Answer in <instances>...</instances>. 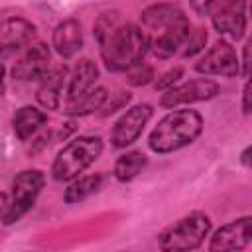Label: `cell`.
Wrapping results in <instances>:
<instances>
[{
  "mask_svg": "<svg viewBox=\"0 0 252 252\" xmlns=\"http://www.w3.org/2000/svg\"><path fill=\"white\" fill-rule=\"evenodd\" d=\"M100 59L110 73H126L144 63L148 55V33L136 24L118 22L100 39H96Z\"/></svg>",
  "mask_w": 252,
  "mask_h": 252,
  "instance_id": "1",
  "label": "cell"
},
{
  "mask_svg": "<svg viewBox=\"0 0 252 252\" xmlns=\"http://www.w3.org/2000/svg\"><path fill=\"white\" fill-rule=\"evenodd\" d=\"M205 120L199 110L193 108H173L167 112L148 136V148L154 154L165 156L191 146L203 132Z\"/></svg>",
  "mask_w": 252,
  "mask_h": 252,
  "instance_id": "2",
  "label": "cell"
},
{
  "mask_svg": "<svg viewBox=\"0 0 252 252\" xmlns=\"http://www.w3.org/2000/svg\"><path fill=\"white\" fill-rule=\"evenodd\" d=\"M102 148L104 144L100 136L73 138L57 152L51 165V177L61 183H71L100 158Z\"/></svg>",
  "mask_w": 252,
  "mask_h": 252,
  "instance_id": "3",
  "label": "cell"
},
{
  "mask_svg": "<svg viewBox=\"0 0 252 252\" xmlns=\"http://www.w3.org/2000/svg\"><path fill=\"white\" fill-rule=\"evenodd\" d=\"M211 226L209 215L193 211L159 232L158 248L159 252H193L211 234Z\"/></svg>",
  "mask_w": 252,
  "mask_h": 252,
  "instance_id": "4",
  "label": "cell"
},
{
  "mask_svg": "<svg viewBox=\"0 0 252 252\" xmlns=\"http://www.w3.org/2000/svg\"><path fill=\"white\" fill-rule=\"evenodd\" d=\"M43 185H45V175L41 169H22L20 173H16V177L12 179L10 201L2 217V224L10 226L18 222L35 205Z\"/></svg>",
  "mask_w": 252,
  "mask_h": 252,
  "instance_id": "5",
  "label": "cell"
},
{
  "mask_svg": "<svg viewBox=\"0 0 252 252\" xmlns=\"http://www.w3.org/2000/svg\"><path fill=\"white\" fill-rule=\"evenodd\" d=\"M220 93V85L213 79H189L185 83H179L165 91L159 96V106L161 108H179L185 104L201 102V100H211Z\"/></svg>",
  "mask_w": 252,
  "mask_h": 252,
  "instance_id": "6",
  "label": "cell"
},
{
  "mask_svg": "<svg viewBox=\"0 0 252 252\" xmlns=\"http://www.w3.org/2000/svg\"><path fill=\"white\" fill-rule=\"evenodd\" d=\"M195 71L201 75H207V77H211V75L228 77V79L236 77L240 73V61H238L236 49L226 39L215 41L203 53V57L195 63Z\"/></svg>",
  "mask_w": 252,
  "mask_h": 252,
  "instance_id": "7",
  "label": "cell"
},
{
  "mask_svg": "<svg viewBox=\"0 0 252 252\" xmlns=\"http://www.w3.org/2000/svg\"><path fill=\"white\" fill-rule=\"evenodd\" d=\"M154 110L150 104L146 102H140V104H134L130 106L112 126V132H110V146L116 148V150H122V148H128L132 146L144 132L146 124L150 122Z\"/></svg>",
  "mask_w": 252,
  "mask_h": 252,
  "instance_id": "8",
  "label": "cell"
},
{
  "mask_svg": "<svg viewBox=\"0 0 252 252\" xmlns=\"http://www.w3.org/2000/svg\"><path fill=\"white\" fill-rule=\"evenodd\" d=\"M37 35L35 24L22 16H10L0 20V57H12L26 51Z\"/></svg>",
  "mask_w": 252,
  "mask_h": 252,
  "instance_id": "9",
  "label": "cell"
},
{
  "mask_svg": "<svg viewBox=\"0 0 252 252\" xmlns=\"http://www.w3.org/2000/svg\"><path fill=\"white\" fill-rule=\"evenodd\" d=\"M252 217H238L219 226L209 238V252H240L250 244Z\"/></svg>",
  "mask_w": 252,
  "mask_h": 252,
  "instance_id": "10",
  "label": "cell"
},
{
  "mask_svg": "<svg viewBox=\"0 0 252 252\" xmlns=\"http://www.w3.org/2000/svg\"><path fill=\"white\" fill-rule=\"evenodd\" d=\"M246 8H248L246 2H234V0L215 2V8L211 12V24H213V28L220 35L238 41L244 35L246 24H248Z\"/></svg>",
  "mask_w": 252,
  "mask_h": 252,
  "instance_id": "11",
  "label": "cell"
},
{
  "mask_svg": "<svg viewBox=\"0 0 252 252\" xmlns=\"http://www.w3.org/2000/svg\"><path fill=\"white\" fill-rule=\"evenodd\" d=\"M191 30H193L191 28V22L185 16L179 22L167 26L161 32L148 33V53H152L158 59H169V57H173L185 45Z\"/></svg>",
  "mask_w": 252,
  "mask_h": 252,
  "instance_id": "12",
  "label": "cell"
},
{
  "mask_svg": "<svg viewBox=\"0 0 252 252\" xmlns=\"http://www.w3.org/2000/svg\"><path fill=\"white\" fill-rule=\"evenodd\" d=\"M51 69V51L47 43L33 41L12 67L16 81H41Z\"/></svg>",
  "mask_w": 252,
  "mask_h": 252,
  "instance_id": "13",
  "label": "cell"
},
{
  "mask_svg": "<svg viewBox=\"0 0 252 252\" xmlns=\"http://www.w3.org/2000/svg\"><path fill=\"white\" fill-rule=\"evenodd\" d=\"M83 26L77 18H65L61 20L53 33H51V45L55 53L63 59L75 57L83 49Z\"/></svg>",
  "mask_w": 252,
  "mask_h": 252,
  "instance_id": "14",
  "label": "cell"
},
{
  "mask_svg": "<svg viewBox=\"0 0 252 252\" xmlns=\"http://www.w3.org/2000/svg\"><path fill=\"white\" fill-rule=\"evenodd\" d=\"M67 75H69V69L65 65H59V67H51L47 71V75L39 81V89L35 93V98L43 110H59L61 89L65 85Z\"/></svg>",
  "mask_w": 252,
  "mask_h": 252,
  "instance_id": "15",
  "label": "cell"
},
{
  "mask_svg": "<svg viewBox=\"0 0 252 252\" xmlns=\"http://www.w3.org/2000/svg\"><path fill=\"white\" fill-rule=\"evenodd\" d=\"M181 18H185V12L177 6V4H169V2H158V4H150L142 10L140 14V22L146 30H150L152 33L165 30L167 26L179 22ZM148 33V32H146Z\"/></svg>",
  "mask_w": 252,
  "mask_h": 252,
  "instance_id": "16",
  "label": "cell"
},
{
  "mask_svg": "<svg viewBox=\"0 0 252 252\" xmlns=\"http://www.w3.org/2000/svg\"><path fill=\"white\" fill-rule=\"evenodd\" d=\"M96 79H98V67H96V63L91 61V59H87V57L81 59L75 65V69L71 71V75H69V87H67V100H65V104L81 98L87 93H91L94 89Z\"/></svg>",
  "mask_w": 252,
  "mask_h": 252,
  "instance_id": "17",
  "label": "cell"
},
{
  "mask_svg": "<svg viewBox=\"0 0 252 252\" xmlns=\"http://www.w3.org/2000/svg\"><path fill=\"white\" fill-rule=\"evenodd\" d=\"M45 124H47V112L37 106H32V104L20 106L12 116V130L18 136V140H22V142L30 140Z\"/></svg>",
  "mask_w": 252,
  "mask_h": 252,
  "instance_id": "18",
  "label": "cell"
},
{
  "mask_svg": "<svg viewBox=\"0 0 252 252\" xmlns=\"http://www.w3.org/2000/svg\"><path fill=\"white\" fill-rule=\"evenodd\" d=\"M146 165H148L146 154L140 150H130V152L118 156V159L114 161V167H112V175L120 183H130L144 171Z\"/></svg>",
  "mask_w": 252,
  "mask_h": 252,
  "instance_id": "19",
  "label": "cell"
},
{
  "mask_svg": "<svg viewBox=\"0 0 252 252\" xmlns=\"http://www.w3.org/2000/svg\"><path fill=\"white\" fill-rule=\"evenodd\" d=\"M102 185V173H89V175H81L77 179H73L65 193H63V201L67 205H77L85 199H89L91 195H94Z\"/></svg>",
  "mask_w": 252,
  "mask_h": 252,
  "instance_id": "20",
  "label": "cell"
},
{
  "mask_svg": "<svg viewBox=\"0 0 252 252\" xmlns=\"http://www.w3.org/2000/svg\"><path fill=\"white\" fill-rule=\"evenodd\" d=\"M106 96H108V91H106L104 87H94L91 93L83 94L81 98H77V100H73V102H67L65 108H63V112H65L67 116H71V118L93 114V112H96V110L102 108Z\"/></svg>",
  "mask_w": 252,
  "mask_h": 252,
  "instance_id": "21",
  "label": "cell"
},
{
  "mask_svg": "<svg viewBox=\"0 0 252 252\" xmlns=\"http://www.w3.org/2000/svg\"><path fill=\"white\" fill-rule=\"evenodd\" d=\"M154 79H156L154 67L148 65V63H140V65L132 67L130 71H126V81H128V85H132V87L150 85V83H154Z\"/></svg>",
  "mask_w": 252,
  "mask_h": 252,
  "instance_id": "22",
  "label": "cell"
},
{
  "mask_svg": "<svg viewBox=\"0 0 252 252\" xmlns=\"http://www.w3.org/2000/svg\"><path fill=\"white\" fill-rule=\"evenodd\" d=\"M205 45H207V30L205 28H195L189 33V37H187V41L183 45L181 55L183 57H193V55L201 53L205 49Z\"/></svg>",
  "mask_w": 252,
  "mask_h": 252,
  "instance_id": "23",
  "label": "cell"
},
{
  "mask_svg": "<svg viewBox=\"0 0 252 252\" xmlns=\"http://www.w3.org/2000/svg\"><path fill=\"white\" fill-rule=\"evenodd\" d=\"M183 73H185V69L181 67V65H177V67H171L169 71H165L163 75H159L156 81H154V89L156 91H169L171 87H175L177 83H179V79L183 77Z\"/></svg>",
  "mask_w": 252,
  "mask_h": 252,
  "instance_id": "24",
  "label": "cell"
},
{
  "mask_svg": "<svg viewBox=\"0 0 252 252\" xmlns=\"http://www.w3.org/2000/svg\"><path fill=\"white\" fill-rule=\"evenodd\" d=\"M130 98H132V94L128 93V91H118V93H112V94H108L106 96V100H104V104H102V114L104 116H108V114H112V112H116V110H120L122 106H126L128 102H130Z\"/></svg>",
  "mask_w": 252,
  "mask_h": 252,
  "instance_id": "25",
  "label": "cell"
},
{
  "mask_svg": "<svg viewBox=\"0 0 252 252\" xmlns=\"http://www.w3.org/2000/svg\"><path fill=\"white\" fill-rule=\"evenodd\" d=\"M242 69H240V75H242V79H246L248 81V69H250V41H246L244 43V47H242Z\"/></svg>",
  "mask_w": 252,
  "mask_h": 252,
  "instance_id": "26",
  "label": "cell"
},
{
  "mask_svg": "<svg viewBox=\"0 0 252 252\" xmlns=\"http://www.w3.org/2000/svg\"><path fill=\"white\" fill-rule=\"evenodd\" d=\"M242 114L244 116L250 114V81H244V89H242Z\"/></svg>",
  "mask_w": 252,
  "mask_h": 252,
  "instance_id": "27",
  "label": "cell"
},
{
  "mask_svg": "<svg viewBox=\"0 0 252 252\" xmlns=\"http://www.w3.org/2000/svg\"><path fill=\"white\" fill-rule=\"evenodd\" d=\"M6 93V67L4 63H0V96Z\"/></svg>",
  "mask_w": 252,
  "mask_h": 252,
  "instance_id": "28",
  "label": "cell"
},
{
  "mask_svg": "<svg viewBox=\"0 0 252 252\" xmlns=\"http://www.w3.org/2000/svg\"><path fill=\"white\" fill-rule=\"evenodd\" d=\"M240 163H242L244 167H250V146H246L244 152L240 154Z\"/></svg>",
  "mask_w": 252,
  "mask_h": 252,
  "instance_id": "29",
  "label": "cell"
},
{
  "mask_svg": "<svg viewBox=\"0 0 252 252\" xmlns=\"http://www.w3.org/2000/svg\"><path fill=\"white\" fill-rule=\"evenodd\" d=\"M6 207H8V197L4 193H0V220H2V217L6 213Z\"/></svg>",
  "mask_w": 252,
  "mask_h": 252,
  "instance_id": "30",
  "label": "cell"
}]
</instances>
